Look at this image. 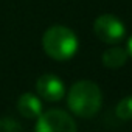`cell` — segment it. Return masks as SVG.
I'll return each instance as SVG.
<instances>
[{
  "label": "cell",
  "mask_w": 132,
  "mask_h": 132,
  "mask_svg": "<svg viewBox=\"0 0 132 132\" xmlns=\"http://www.w3.org/2000/svg\"><path fill=\"white\" fill-rule=\"evenodd\" d=\"M69 109L81 118H92L98 113L103 104V93L98 84L93 81H78L75 82L67 95Z\"/></svg>",
  "instance_id": "obj_1"
},
{
  "label": "cell",
  "mask_w": 132,
  "mask_h": 132,
  "mask_svg": "<svg viewBox=\"0 0 132 132\" xmlns=\"http://www.w3.org/2000/svg\"><path fill=\"white\" fill-rule=\"evenodd\" d=\"M42 47L47 56L56 61H67L78 51L79 40L73 30L64 25L50 27L42 37Z\"/></svg>",
  "instance_id": "obj_2"
},
{
  "label": "cell",
  "mask_w": 132,
  "mask_h": 132,
  "mask_svg": "<svg viewBox=\"0 0 132 132\" xmlns=\"http://www.w3.org/2000/svg\"><path fill=\"white\" fill-rule=\"evenodd\" d=\"M34 132H78L75 120L62 109H50L37 117Z\"/></svg>",
  "instance_id": "obj_3"
},
{
  "label": "cell",
  "mask_w": 132,
  "mask_h": 132,
  "mask_svg": "<svg viewBox=\"0 0 132 132\" xmlns=\"http://www.w3.org/2000/svg\"><path fill=\"white\" fill-rule=\"evenodd\" d=\"M93 31L101 42L110 45L121 42L126 36L124 23L113 14H103L96 17L93 23Z\"/></svg>",
  "instance_id": "obj_4"
},
{
  "label": "cell",
  "mask_w": 132,
  "mask_h": 132,
  "mask_svg": "<svg viewBox=\"0 0 132 132\" xmlns=\"http://www.w3.org/2000/svg\"><path fill=\"white\" fill-rule=\"evenodd\" d=\"M36 90L45 101L57 103L65 95V84L61 78L53 73H45L36 81Z\"/></svg>",
  "instance_id": "obj_5"
},
{
  "label": "cell",
  "mask_w": 132,
  "mask_h": 132,
  "mask_svg": "<svg viewBox=\"0 0 132 132\" xmlns=\"http://www.w3.org/2000/svg\"><path fill=\"white\" fill-rule=\"evenodd\" d=\"M17 110L25 118H37L42 113V103L34 93H23L17 100Z\"/></svg>",
  "instance_id": "obj_6"
},
{
  "label": "cell",
  "mask_w": 132,
  "mask_h": 132,
  "mask_svg": "<svg viewBox=\"0 0 132 132\" xmlns=\"http://www.w3.org/2000/svg\"><path fill=\"white\" fill-rule=\"evenodd\" d=\"M127 51L121 47H112L103 53V64L107 69H120L127 61Z\"/></svg>",
  "instance_id": "obj_7"
},
{
  "label": "cell",
  "mask_w": 132,
  "mask_h": 132,
  "mask_svg": "<svg viewBox=\"0 0 132 132\" xmlns=\"http://www.w3.org/2000/svg\"><path fill=\"white\" fill-rule=\"evenodd\" d=\"M115 113L121 120H132V96H126L120 100V103L117 104Z\"/></svg>",
  "instance_id": "obj_8"
},
{
  "label": "cell",
  "mask_w": 132,
  "mask_h": 132,
  "mask_svg": "<svg viewBox=\"0 0 132 132\" xmlns=\"http://www.w3.org/2000/svg\"><path fill=\"white\" fill-rule=\"evenodd\" d=\"M0 132H22V126L13 118H0Z\"/></svg>",
  "instance_id": "obj_9"
},
{
  "label": "cell",
  "mask_w": 132,
  "mask_h": 132,
  "mask_svg": "<svg viewBox=\"0 0 132 132\" xmlns=\"http://www.w3.org/2000/svg\"><path fill=\"white\" fill-rule=\"evenodd\" d=\"M126 51H127V54L132 57V36H130L129 40H127V50H126Z\"/></svg>",
  "instance_id": "obj_10"
}]
</instances>
